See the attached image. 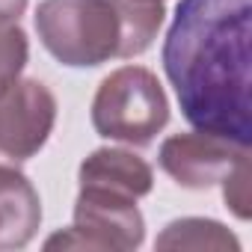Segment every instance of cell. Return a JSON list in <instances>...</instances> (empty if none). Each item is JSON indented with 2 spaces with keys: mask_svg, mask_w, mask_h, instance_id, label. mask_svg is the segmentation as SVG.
<instances>
[{
  "mask_svg": "<svg viewBox=\"0 0 252 252\" xmlns=\"http://www.w3.org/2000/svg\"><path fill=\"white\" fill-rule=\"evenodd\" d=\"M252 0H181L160 60L193 131L252 143Z\"/></svg>",
  "mask_w": 252,
  "mask_h": 252,
  "instance_id": "cell-1",
  "label": "cell"
},
{
  "mask_svg": "<svg viewBox=\"0 0 252 252\" xmlns=\"http://www.w3.org/2000/svg\"><path fill=\"white\" fill-rule=\"evenodd\" d=\"M163 18V0H42L36 33L57 63L95 68L146 54Z\"/></svg>",
  "mask_w": 252,
  "mask_h": 252,
  "instance_id": "cell-2",
  "label": "cell"
},
{
  "mask_svg": "<svg viewBox=\"0 0 252 252\" xmlns=\"http://www.w3.org/2000/svg\"><path fill=\"white\" fill-rule=\"evenodd\" d=\"M89 119L98 137L146 149L169 125V98L155 71L122 65L98 83Z\"/></svg>",
  "mask_w": 252,
  "mask_h": 252,
  "instance_id": "cell-3",
  "label": "cell"
},
{
  "mask_svg": "<svg viewBox=\"0 0 252 252\" xmlns=\"http://www.w3.org/2000/svg\"><path fill=\"white\" fill-rule=\"evenodd\" d=\"M57 98L36 80L24 77L0 95V163H27L36 158L54 134Z\"/></svg>",
  "mask_w": 252,
  "mask_h": 252,
  "instance_id": "cell-4",
  "label": "cell"
},
{
  "mask_svg": "<svg viewBox=\"0 0 252 252\" xmlns=\"http://www.w3.org/2000/svg\"><path fill=\"white\" fill-rule=\"evenodd\" d=\"M71 228L92 252H134L146 240V217L137 199L101 187H80Z\"/></svg>",
  "mask_w": 252,
  "mask_h": 252,
  "instance_id": "cell-5",
  "label": "cell"
},
{
  "mask_svg": "<svg viewBox=\"0 0 252 252\" xmlns=\"http://www.w3.org/2000/svg\"><path fill=\"white\" fill-rule=\"evenodd\" d=\"M243 158H249V146H240L205 131L172 134L160 143V152H158L160 169L184 190L217 187Z\"/></svg>",
  "mask_w": 252,
  "mask_h": 252,
  "instance_id": "cell-6",
  "label": "cell"
},
{
  "mask_svg": "<svg viewBox=\"0 0 252 252\" xmlns=\"http://www.w3.org/2000/svg\"><path fill=\"white\" fill-rule=\"evenodd\" d=\"M42 228V199L33 181L0 163V249H24Z\"/></svg>",
  "mask_w": 252,
  "mask_h": 252,
  "instance_id": "cell-7",
  "label": "cell"
},
{
  "mask_svg": "<svg viewBox=\"0 0 252 252\" xmlns=\"http://www.w3.org/2000/svg\"><path fill=\"white\" fill-rule=\"evenodd\" d=\"M77 181L80 187H101L140 202L155 187V169L128 149L104 146L89 152V158H83V163L77 166Z\"/></svg>",
  "mask_w": 252,
  "mask_h": 252,
  "instance_id": "cell-8",
  "label": "cell"
},
{
  "mask_svg": "<svg viewBox=\"0 0 252 252\" xmlns=\"http://www.w3.org/2000/svg\"><path fill=\"white\" fill-rule=\"evenodd\" d=\"M155 249H214V252H240V240L217 220L208 217H181L172 220L155 240Z\"/></svg>",
  "mask_w": 252,
  "mask_h": 252,
  "instance_id": "cell-9",
  "label": "cell"
},
{
  "mask_svg": "<svg viewBox=\"0 0 252 252\" xmlns=\"http://www.w3.org/2000/svg\"><path fill=\"white\" fill-rule=\"evenodd\" d=\"M30 60V39L18 24H0V95L21 80Z\"/></svg>",
  "mask_w": 252,
  "mask_h": 252,
  "instance_id": "cell-10",
  "label": "cell"
},
{
  "mask_svg": "<svg viewBox=\"0 0 252 252\" xmlns=\"http://www.w3.org/2000/svg\"><path fill=\"white\" fill-rule=\"evenodd\" d=\"M222 187V202L237 220H249V158L237 160V166L220 181Z\"/></svg>",
  "mask_w": 252,
  "mask_h": 252,
  "instance_id": "cell-11",
  "label": "cell"
},
{
  "mask_svg": "<svg viewBox=\"0 0 252 252\" xmlns=\"http://www.w3.org/2000/svg\"><path fill=\"white\" fill-rule=\"evenodd\" d=\"M30 0H0V24H18Z\"/></svg>",
  "mask_w": 252,
  "mask_h": 252,
  "instance_id": "cell-12",
  "label": "cell"
}]
</instances>
